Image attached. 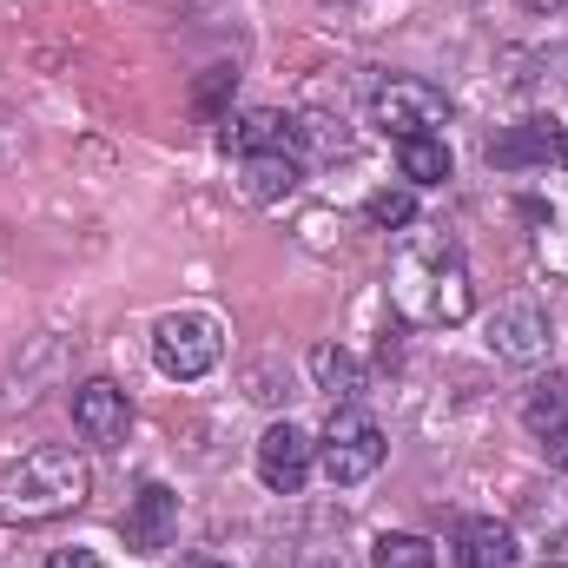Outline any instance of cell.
Masks as SVG:
<instances>
[{
    "label": "cell",
    "instance_id": "obj_18",
    "mask_svg": "<svg viewBox=\"0 0 568 568\" xmlns=\"http://www.w3.org/2000/svg\"><path fill=\"white\" fill-rule=\"evenodd\" d=\"M232 87H239V73H232V67H212V73H205V80L192 87V106H199V120H219V113H225V93H232Z\"/></svg>",
    "mask_w": 568,
    "mask_h": 568
},
{
    "label": "cell",
    "instance_id": "obj_4",
    "mask_svg": "<svg viewBox=\"0 0 568 568\" xmlns=\"http://www.w3.org/2000/svg\"><path fill=\"white\" fill-rule=\"evenodd\" d=\"M384 429L371 424L364 410H351V404H337L331 410V424H324V443H317V456H324V476L331 483H364V476H377L384 469Z\"/></svg>",
    "mask_w": 568,
    "mask_h": 568
},
{
    "label": "cell",
    "instance_id": "obj_2",
    "mask_svg": "<svg viewBox=\"0 0 568 568\" xmlns=\"http://www.w3.org/2000/svg\"><path fill=\"white\" fill-rule=\"evenodd\" d=\"M397 304L417 311V317H429V324H463L469 304H476L463 258H456L449 245L424 239V252H410V258L397 265Z\"/></svg>",
    "mask_w": 568,
    "mask_h": 568
},
{
    "label": "cell",
    "instance_id": "obj_17",
    "mask_svg": "<svg viewBox=\"0 0 568 568\" xmlns=\"http://www.w3.org/2000/svg\"><path fill=\"white\" fill-rule=\"evenodd\" d=\"M523 417H529V429H536V436H549V429L568 417V377L536 384V397H529V410H523Z\"/></svg>",
    "mask_w": 568,
    "mask_h": 568
},
{
    "label": "cell",
    "instance_id": "obj_13",
    "mask_svg": "<svg viewBox=\"0 0 568 568\" xmlns=\"http://www.w3.org/2000/svg\"><path fill=\"white\" fill-rule=\"evenodd\" d=\"M311 377H317V390L331 397V410H337V404H357V390H364V364H357L344 344H317V351H311Z\"/></svg>",
    "mask_w": 568,
    "mask_h": 568
},
{
    "label": "cell",
    "instance_id": "obj_21",
    "mask_svg": "<svg viewBox=\"0 0 568 568\" xmlns=\"http://www.w3.org/2000/svg\"><path fill=\"white\" fill-rule=\"evenodd\" d=\"M549 463H556V469H568V417L549 429Z\"/></svg>",
    "mask_w": 568,
    "mask_h": 568
},
{
    "label": "cell",
    "instance_id": "obj_12",
    "mask_svg": "<svg viewBox=\"0 0 568 568\" xmlns=\"http://www.w3.org/2000/svg\"><path fill=\"white\" fill-rule=\"evenodd\" d=\"M225 152L258 159V152H297V126L284 113H245L239 126H225Z\"/></svg>",
    "mask_w": 568,
    "mask_h": 568
},
{
    "label": "cell",
    "instance_id": "obj_20",
    "mask_svg": "<svg viewBox=\"0 0 568 568\" xmlns=\"http://www.w3.org/2000/svg\"><path fill=\"white\" fill-rule=\"evenodd\" d=\"M47 568H100V556H93V549H60Z\"/></svg>",
    "mask_w": 568,
    "mask_h": 568
},
{
    "label": "cell",
    "instance_id": "obj_1",
    "mask_svg": "<svg viewBox=\"0 0 568 568\" xmlns=\"http://www.w3.org/2000/svg\"><path fill=\"white\" fill-rule=\"evenodd\" d=\"M93 489V469L73 449H27L20 463L0 469V523L27 529V523H53L67 509H80Z\"/></svg>",
    "mask_w": 568,
    "mask_h": 568
},
{
    "label": "cell",
    "instance_id": "obj_10",
    "mask_svg": "<svg viewBox=\"0 0 568 568\" xmlns=\"http://www.w3.org/2000/svg\"><path fill=\"white\" fill-rule=\"evenodd\" d=\"M456 568H516V536L496 516H469L456 529Z\"/></svg>",
    "mask_w": 568,
    "mask_h": 568
},
{
    "label": "cell",
    "instance_id": "obj_24",
    "mask_svg": "<svg viewBox=\"0 0 568 568\" xmlns=\"http://www.w3.org/2000/svg\"><path fill=\"white\" fill-rule=\"evenodd\" d=\"M562 159H568V140H562Z\"/></svg>",
    "mask_w": 568,
    "mask_h": 568
},
{
    "label": "cell",
    "instance_id": "obj_7",
    "mask_svg": "<svg viewBox=\"0 0 568 568\" xmlns=\"http://www.w3.org/2000/svg\"><path fill=\"white\" fill-rule=\"evenodd\" d=\"M73 429H80L87 443H126V429H133V404H126V390L106 384V377L80 384V390H73Z\"/></svg>",
    "mask_w": 568,
    "mask_h": 568
},
{
    "label": "cell",
    "instance_id": "obj_16",
    "mask_svg": "<svg viewBox=\"0 0 568 568\" xmlns=\"http://www.w3.org/2000/svg\"><path fill=\"white\" fill-rule=\"evenodd\" d=\"M436 562V549H429L424 536H404V529H397V536H377V542H371V568H429Z\"/></svg>",
    "mask_w": 568,
    "mask_h": 568
},
{
    "label": "cell",
    "instance_id": "obj_5",
    "mask_svg": "<svg viewBox=\"0 0 568 568\" xmlns=\"http://www.w3.org/2000/svg\"><path fill=\"white\" fill-rule=\"evenodd\" d=\"M377 126L390 133V140H424V133H443V120H449V100L429 87V80H384L377 87Z\"/></svg>",
    "mask_w": 568,
    "mask_h": 568
},
{
    "label": "cell",
    "instance_id": "obj_3",
    "mask_svg": "<svg viewBox=\"0 0 568 568\" xmlns=\"http://www.w3.org/2000/svg\"><path fill=\"white\" fill-rule=\"evenodd\" d=\"M219 357H225V324H219V317H205V311H172V317H159V331H152V364H159L165 377L192 384V377H205Z\"/></svg>",
    "mask_w": 568,
    "mask_h": 568
},
{
    "label": "cell",
    "instance_id": "obj_9",
    "mask_svg": "<svg viewBox=\"0 0 568 568\" xmlns=\"http://www.w3.org/2000/svg\"><path fill=\"white\" fill-rule=\"evenodd\" d=\"M556 152H562L556 120H523V126H509L503 140H489V165H503V172H523V165H549Z\"/></svg>",
    "mask_w": 568,
    "mask_h": 568
},
{
    "label": "cell",
    "instance_id": "obj_8",
    "mask_svg": "<svg viewBox=\"0 0 568 568\" xmlns=\"http://www.w3.org/2000/svg\"><path fill=\"white\" fill-rule=\"evenodd\" d=\"M172 529H179V496H172L165 483H145L140 496L126 503V516H120V536H126V549H140V556H159V549L172 542Z\"/></svg>",
    "mask_w": 568,
    "mask_h": 568
},
{
    "label": "cell",
    "instance_id": "obj_11",
    "mask_svg": "<svg viewBox=\"0 0 568 568\" xmlns=\"http://www.w3.org/2000/svg\"><path fill=\"white\" fill-rule=\"evenodd\" d=\"M496 351H503L509 364H536V357L549 351V317H542L536 304H503V311H496Z\"/></svg>",
    "mask_w": 568,
    "mask_h": 568
},
{
    "label": "cell",
    "instance_id": "obj_23",
    "mask_svg": "<svg viewBox=\"0 0 568 568\" xmlns=\"http://www.w3.org/2000/svg\"><path fill=\"white\" fill-rule=\"evenodd\" d=\"M185 568H225V562H185Z\"/></svg>",
    "mask_w": 568,
    "mask_h": 568
},
{
    "label": "cell",
    "instance_id": "obj_22",
    "mask_svg": "<svg viewBox=\"0 0 568 568\" xmlns=\"http://www.w3.org/2000/svg\"><path fill=\"white\" fill-rule=\"evenodd\" d=\"M542 568H568V529H562V536H549V549H542Z\"/></svg>",
    "mask_w": 568,
    "mask_h": 568
},
{
    "label": "cell",
    "instance_id": "obj_15",
    "mask_svg": "<svg viewBox=\"0 0 568 568\" xmlns=\"http://www.w3.org/2000/svg\"><path fill=\"white\" fill-rule=\"evenodd\" d=\"M397 165H404L410 185H443V179H449V145H443V133L397 140Z\"/></svg>",
    "mask_w": 568,
    "mask_h": 568
},
{
    "label": "cell",
    "instance_id": "obj_14",
    "mask_svg": "<svg viewBox=\"0 0 568 568\" xmlns=\"http://www.w3.org/2000/svg\"><path fill=\"white\" fill-rule=\"evenodd\" d=\"M297 179H304V159L297 152H258V159H245L252 199H284V192H297Z\"/></svg>",
    "mask_w": 568,
    "mask_h": 568
},
{
    "label": "cell",
    "instance_id": "obj_19",
    "mask_svg": "<svg viewBox=\"0 0 568 568\" xmlns=\"http://www.w3.org/2000/svg\"><path fill=\"white\" fill-rule=\"evenodd\" d=\"M364 219L384 225V232H390V225H410V219H417V199H410V192H371V199H364Z\"/></svg>",
    "mask_w": 568,
    "mask_h": 568
},
{
    "label": "cell",
    "instance_id": "obj_6",
    "mask_svg": "<svg viewBox=\"0 0 568 568\" xmlns=\"http://www.w3.org/2000/svg\"><path fill=\"white\" fill-rule=\"evenodd\" d=\"M311 456H317V443L297 424H272L258 436V483H265L272 496H297V489L311 483Z\"/></svg>",
    "mask_w": 568,
    "mask_h": 568
}]
</instances>
